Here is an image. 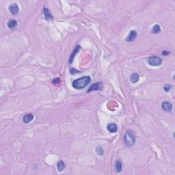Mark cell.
Returning <instances> with one entry per match:
<instances>
[{
  "instance_id": "cell-13",
  "label": "cell",
  "mask_w": 175,
  "mask_h": 175,
  "mask_svg": "<svg viewBox=\"0 0 175 175\" xmlns=\"http://www.w3.org/2000/svg\"><path fill=\"white\" fill-rule=\"evenodd\" d=\"M66 165L64 162L63 161H59V162L58 163V170L59 172H62L65 169Z\"/></svg>"
},
{
  "instance_id": "cell-5",
  "label": "cell",
  "mask_w": 175,
  "mask_h": 175,
  "mask_svg": "<svg viewBox=\"0 0 175 175\" xmlns=\"http://www.w3.org/2000/svg\"><path fill=\"white\" fill-rule=\"evenodd\" d=\"M8 9H9L10 13L13 15H17L19 13V8L18 5L15 3L10 5Z\"/></svg>"
},
{
  "instance_id": "cell-20",
  "label": "cell",
  "mask_w": 175,
  "mask_h": 175,
  "mask_svg": "<svg viewBox=\"0 0 175 175\" xmlns=\"http://www.w3.org/2000/svg\"><path fill=\"white\" fill-rule=\"evenodd\" d=\"M59 82H60V79H59V78H57V79H55L53 80V83H59Z\"/></svg>"
},
{
  "instance_id": "cell-6",
  "label": "cell",
  "mask_w": 175,
  "mask_h": 175,
  "mask_svg": "<svg viewBox=\"0 0 175 175\" xmlns=\"http://www.w3.org/2000/svg\"><path fill=\"white\" fill-rule=\"evenodd\" d=\"M161 108L166 112H170L172 110V105L168 101H164L161 104Z\"/></svg>"
},
{
  "instance_id": "cell-7",
  "label": "cell",
  "mask_w": 175,
  "mask_h": 175,
  "mask_svg": "<svg viewBox=\"0 0 175 175\" xmlns=\"http://www.w3.org/2000/svg\"><path fill=\"white\" fill-rule=\"evenodd\" d=\"M137 36V34L135 30H132V31H131L129 34L126 38V40L127 42L134 41V40L136 39Z\"/></svg>"
},
{
  "instance_id": "cell-2",
  "label": "cell",
  "mask_w": 175,
  "mask_h": 175,
  "mask_svg": "<svg viewBox=\"0 0 175 175\" xmlns=\"http://www.w3.org/2000/svg\"><path fill=\"white\" fill-rule=\"evenodd\" d=\"M124 142L128 147L134 146L136 143V136L132 131L128 130L126 131L124 136Z\"/></svg>"
},
{
  "instance_id": "cell-21",
  "label": "cell",
  "mask_w": 175,
  "mask_h": 175,
  "mask_svg": "<svg viewBox=\"0 0 175 175\" xmlns=\"http://www.w3.org/2000/svg\"><path fill=\"white\" fill-rule=\"evenodd\" d=\"M162 54H163V56H168V55L170 54V52L169 51H162Z\"/></svg>"
},
{
  "instance_id": "cell-11",
  "label": "cell",
  "mask_w": 175,
  "mask_h": 175,
  "mask_svg": "<svg viewBox=\"0 0 175 175\" xmlns=\"http://www.w3.org/2000/svg\"><path fill=\"white\" fill-rule=\"evenodd\" d=\"M43 13H44L45 19H46L47 20H51V19H53L52 15H51L49 10L47 8H45L43 9Z\"/></svg>"
},
{
  "instance_id": "cell-8",
  "label": "cell",
  "mask_w": 175,
  "mask_h": 175,
  "mask_svg": "<svg viewBox=\"0 0 175 175\" xmlns=\"http://www.w3.org/2000/svg\"><path fill=\"white\" fill-rule=\"evenodd\" d=\"M107 130L110 131V133H116L118 131V127L115 123H110L107 125Z\"/></svg>"
},
{
  "instance_id": "cell-19",
  "label": "cell",
  "mask_w": 175,
  "mask_h": 175,
  "mask_svg": "<svg viewBox=\"0 0 175 175\" xmlns=\"http://www.w3.org/2000/svg\"><path fill=\"white\" fill-rule=\"evenodd\" d=\"M79 73V72L77 70L74 69V68H72L71 70V74H75V73Z\"/></svg>"
},
{
  "instance_id": "cell-17",
  "label": "cell",
  "mask_w": 175,
  "mask_h": 175,
  "mask_svg": "<svg viewBox=\"0 0 175 175\" xmlns=\"http://www.w3.org/2000/svg\"><path fill=\"white\" fill-rule=\"evenodd\" d=\"M95 151H96V153L98 155H103V154L104 153V151L103 148H102L101 146H97L96 149H95Z\"/></svg>"
},
{
  "instance_id": "cell-16",
  "label": "cell",
  "mask_w": 175,
  "mask_h": 175,
  "mask_svg": "<svg viewBox=\"0 0 175 175\" xmlns=\"http://www.w3.org/2000/svg\"><path fill=\"white\" fill-rule=\"evenodd\" d=\"M161 31V27L159 25H155L153 27L151 30V32L153 34H157Z\"/></svg>"
},
{
  "instance_id": "cell-4",
  "label": "cell",
  "mask_w": 175,
  "mask_h": 175,
  "mask_svg": "<svg viewBox=\"0 0 175 175\" xmlns=\"http://www.w3.org/2000/svg\"><path fill=\"white\" fill-rule=\"evenodd\" d=\"M102 89H103V83L101 82H97V83H93L92 85L90 86L87 92L95 91V90H101Z\"/></svg>"
},
{
  "instance_id": "cell-15",
  "label": "cell",
  "mask_w": 175,
  "mask_h": 175,
  "mask_svg": "<svg viewBox=\"0 0 175 175\" xmlns=\"http://www.w3.org/2000/svg\"><path fill=\"white\" fill-rule=\"evenodd\" d=\"M17 25V21L15 20H10L8 21V27H9L10 29H14Z\"/></svg>"
},
{
  "instance_id": "cell-10",
  "label": "cell",
  "mask_w": 175,
  "mask_h": 175,
  "mask_svg": "<svg viewBox=\"0 0 175 175\" xmlns=\"http://www.w3.org/2000/svg\"><path fill=\"white\" fill-rule=\"evenodd\" d=\"M34 119V116L32 114H27L25 115L23 118V120L25 123H29Z\"/></svg>"
},
{
  "instance_id": "cell-12",
  "label": "cell",
  "mask_w": 175,
  "mask_h": 175,
  "mask_svg": "<svg viewBox=\"0 0 175 175\" xmlns=\"http://www.w3.org/2000/svg\"><path fill=\"white\" fill-rule=\"evenodd\" d=\"M122 168V164L121 161L119 160L116 161V163H115V169H116V172H121Z\"/></svg>"
},
{
  "instance_id": "cell-9",
  "label": "cell",
  "mask_w": 175,
  "mask_h": 175,
  "mask_svg": "<svg viewBox=\"0 0 175 175\" xmlns=\"http://www.w3.org/2000/svg\"><path fill=\"white\" fill-rule=\"evenodd\" d=\"M80 46H77L76 47H75V49H74V51H73V54H71V57H70V59H69V64H71L72 62H73V59H74V58L75 56V55L79 52V49H80Z\"/></svg>"
},
{
  "instance_id": "cell-3",
  "label": "cell",
  "mask_w": 175,
  "mask_h": 175,
  "mask_svg": "<svg viewBox=\"0 0 175 175\" xmlns=\"http://www.w3.org/2000/svg\"><path fill=\"white\" fill-rule=\"evenodd\" d=\"M148 63L152 66H158L162 64V59L158 56H151L148 59Z\"/></svg>"
},
{
  "instance_id": "cell-14",
  "label": "cell",
  "mask_w": 175,
  "mask_h": 175,
  "mask_svg": "<svg viewBox=\"0 0 175 175\" xmlns=\"http://www.w3.org/2000/svg\"><path fill=\"white\" fill-rule=\"evenodd\" d=\"M139 75L137 74V73H134V74L132 75L131 76V78H130V80L132 82V83H136V82H137L138 81H139Z\"/></svg>"
},
{
  "instance_id": "cell-1",
  "label": "cell",
  "mask_w": 175,
  "mask_h": 175,
  "mask_svg": "<svg viewBox=\"0 0 175 175\" xmlns=\"http://www.w3.org/2000/svg\"><path fill=\"white\" fill-rule=\"evenodd\" d=\"M90 81L91 78L90 76H84L73 81V82L72 83V86L75 89H83L90 83Z\"/></svg>"
},
{
  "instance_id": "cell-18",
  "label": "cell",
  "mask_w": 175,
  "mask_h": 175,
  "mask_svg": "<svg viewBox=\"0 0 175 175\" xmlns=\"http://www.w3.org/2000/svg\"><path fill=\"white\" fill-rule=\"evenodd\" d=\"M171 87H172V86H170V85H166V86H164V87H163V90H164V91H166V92H168L170 91V90L171 89Z\"/></svg>"
}]
</instances>
